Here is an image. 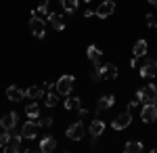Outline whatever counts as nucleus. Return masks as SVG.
I'll list each match as a JSON object with an SVG mask.
<instances>
[{"instance_id":"f257e3e1","label":"nucleus","mask_w":157,"mask_h":153,"mask_svg":"<svg viewBox=\"0 0 157 153\" xmlns=\"http://www.w3.org/2000/svg\"><path fill=\"white\" fill-rule=\"evenodd\" d=\"M29 29H32V34L36 36V38H44V34H46V23H44V19H42L40 15H32V19H29Z\"/></svg>"},{"instance_id":"f03ea898","label":"nucleus","mask_w":157,"mask_h":153,"mask_svg":"<svg viewBox=\"0 0 157 153\" xmlns=\"http://www.w3.org/2000/svg\"><path fill=\"white\" fill-rule=\"evenodd\" d=\"M155 99H157V86L155 84H147L145 88L138 90V101H143V103H155Z\"/></svg>"},{"instance_id":"7ed1b4c3","label":"nucleus","mask_w":157,"mask_h":153,"mask_svg":"<svg viewBox=\"0 0 157 153\" xmlns=\"http://www.w3.org/2000/svg\"><path fill=\"white\" fill-rule=\"evenodd\" d=\"M73 76H61L59 80H57V92L59 94H71V90H73Z\"/></svg>"},{"instance_id":"20e7f679","label":"nucleus","mask_w":157,"mask_h":153,"mask_svg":"<svg viewBox=\"0 0 157 153\" xmlns=\"http://www.w3.org/2000/svg\"><path fill=\"white\" fill-rule=\"evenodd\" d=\"M86 134V128L82 122H73L71 126L67 128V139H71V141H82Z\"/></svg>"},{"instance_id":"39448f33","label":"nucleus","mask_w":157,"mask_h":153,"mask_svg":"<svg viewBox=\"0 0 157 153\" xmlns=\"http://www.w3.org/2000/svg\"><path fill=\"white\" fill-rule=\"evenodd\" d=\"M140 120L147 122V124L155 122V120H157V107H155V103H145V107L140 109Z\"/></svg>"},{"instance_id":"423d86ee","label":"nucleus","mask_w":157,"mask_h":153,"mask_svg":"<svg viewBox=\"0 0 157 153\" xmlns=\"http://www.w3.org/2000/svg\"><path fill=\"white\" fill-rule=\"evenodd\" d=\"M130 124H132V113H130V111H124V113H120L117 118L111 122V126H113L115 130H126Z\"/></svg>"},{"instance_id":"0eeeda50","label":"nucleus","mask_w":157,"mask_h":153,"mask_svg":"<svg viewBox=\"0 0 157 153\" xmlns=\"http://www.w3.org/2000/svg\"><path fill=\"white\" fill-rule=\"evenodd\" d=\"M113 11H115V2H113V0H105V2L97 9V17L105 19V17H109V15H113Z\"/></svg>"},{"instance_id":"6e6552de","label":"nucleus","mask_w":157,"mask_h":153,"mask_svg":"<svg viewBox=\"0 0 157 153\" xmlns=\"http://www.w3.org/2000/svg\"><path fill=\"white\" fill-rule=\"evenodd\" d=\"M0 126H2V130H9L11 132L15 126H17V113H4L2 118H0Z\"/></svg>"},{"instance_id":"1a4fd4ad","label":"nucleus","mask_w":157,"mask_h":153,"mask_svg":"<svg viewBox=\"0 0 157 153\" xmlns=\"http://www.w3.org/2000/svg\"><path fill=\"white\" fill-rule=\"evenodd\" d=\"M140 76L143 78H155L157 76V61H145L140 67Z\"/></svg>"},{"instance_id":"9d476101","label":"nucleus","mask_w":157,"mask_h":153,"mask_svg":"<svg viewBox=\"0 0 157 153\" xmlns=\"http://www.w3.org/2000/svg\"><path fill=\"white\" fill-rule=\"evenodd\" d=\"M86 55H88V59L94 63V67H97V69H101V67H103V63H101V59H103V53H101L97 46H88Z\"/></svg>"},{"instance_id":"9b49d317","label":"nucleus","mask_w":157,"mask_h":153,"mask_svg":"<svg viewBox=\"0 0 157 153\" xmlns=\"http://www.w3.org/2000/svg\"><path fill=\"white\" fill-rule=\"evenodd\" d=\"M38 134V124L36 122H25L23 128H21V136L23 139H36Z\"/></svg>"},{"instance_id":"f8f14e48","label":"nucleus","mask_w":157,"mask_h":153,"mask_svg":"<svg viewBox=\"0 0 157 153\" xmlns=\"http://www.w3.org/2000/svg\"><path fill=\"white\" fill-rule=\"evenodd\" d=\"M57 149V139L55 136H44L42 141H40V151L42 153H50Z\"/></svg>"},{"instance_id":"ddd939ff","label":"nucleus","mask_w":157,"mask_h":153,"mask_svg":"<svg viewBox=\"0 0 157 153\" xmlns=\"http://www.w3.org/2000/svg\"><path fill=\"white\" fill-rule=\"evenodd\" d=\"M103 130H105V122H103V120H92V122H90V136H92V139H98V136H101V134H103Z\"/></svg>"},{"instance_id":"4468645a","label":"nucleus","mask_w":157,"mask_h":153,"mask_svg":"<svg viewBox=\"0 0 157 153\" xmlns=\"http://www.w3.org/2000/svg\"><path fill=\"white\" fill-rule=\"evenodd\" d=\"M48 23L57 29V32H63L65 29V21H63V17L57 15V13H48Z\"/></svg>"},{"instance_id":"2eb2a0df","label":"nucleus","mask_w":157,"mask_h":153,"mask_svg":"<svg viewBox=\"0 0 157 153\" xmlns=\"http://www.w3.org/2000/svg\"><path fill=\"white\" fill-rule=\"evenodd\" d=\"M115 103V96L113 94H105V96H101L97 103V111H105V109H109V107Z\"/></svg>"},{"instance_id":"dca6fc26","label":"nucleus","mask_w":157,"mask_h":153,"mask_svg":"<svg viewBox=\"0 0 157 153\" xmlns=\"http://www.w3.org/2000/svg\"><path fill=\"white\" fill-rule=\"evenodd\" d=\"M101 73H103V78H107V80H115V78H117V67H115L113 63H107V65L101 67Z\"/></svg>"},{"instance_id":"f3484780","label":"nucleus","mask_w":157,"mask_h":153,"mask_svg":"<svg viewBox=\"0 0 157 153\" xmlns=\"http://www.w3.org/2000/svg\"><path fill=\"white\" fill-rule=\"evenodd\" d=\"M6 151H21V134H11V141H9V145H6Z\"/></svg>"},{"instance_id":"a211bd4d","label":"nucleus","mask_w":157,"mask_h":153,"mask_svg":"<svg viewBox=\"0 0 157 153\" xmlns=\"http://www.w3.org/2000/svg\"><path fill=\"white\" fill-rule=\"evenodd\" d=\"M23 94L25 92H21L17 86H9V88H6V99H9V101H13V103L21 101V99H23Z\"/></svg>"},{"instance_id":"6ab92c4d","label":"nucleus","mask_w":157,"mask_h":153,"mask_svg":"<svg viewBox=\"0 0 157 153\" xmlns=\"http://www.w3.org/2000/svg\"><path fill=\"white\" fill-rule=\"evenodd\" d=\"M80 99L78 96H71V94H67V99H65V109H69V111H80Z\"/></svg>"},{"instance_id":"aec40b11","label":"nucleus","mask_w":157,"mask_h":153,"mask_svg":"<svg viewBox=\"0 0 157 153\" xmlns=\"http://www.w3.org/2000/svg\"><path fill=\"white\" fill-rule=\"evenodd\" d=\"M147 50H149V46H147V42L145 40H138L136 44H134V48H132V53H134V57H145L147 55Z\"/></svg>"},{"instance_id":"412c9836","label":"nucleus","mask_w":157,"mask_h":153,"mask_svg":"<svg viewBox=\"0 0 157 153\" xmlns=\"http://www.w3.org/2000/svg\"><path fill=\"white\" fill-rule=\"evenodd\" d=\"M124 151L126 153H140L143 151V143L140 141H130L124 145Z\"/></svg>"},{"instance_id":"4be33fe9","label":"nucleus","mask_w":157,"mask_h":153,"mask_svg":"<svg viewBox=\"0 0 157 153\" xmlns=\"http://www.w3.org/2000/svg\"><path fill=\"white\" fill-rule=\"evenodd\" d=\"M61 4H63L65 13H69V15H73L78 9V0H61Z\"/></svg>"},{"instance_id":"5701e85b","label":"nucleus","mask_w":157,"mask_h":153,"mask_svg":"<svg viewBox=\"0 0 157 153\" xmlns=\"http://www.w3.org/2000/svg\"><path fill=\"white\" fill-rule=\"evenodd\" d=\"M57 101H59V92H48L46 96H44L46 107H55V105H57Z\"/></svg>"},{"instance_id":"b1692460","label":"nucleus","mask_w":157,"mask_h":153,"mask_svg":"<svg viewBox=\"0 0 157 153\" xmlns=\"http://www.w3.org/2000/svg\"><path fill=\"white\" fill-rule=\"evenodd\" d=\"M25 113H27L29 118H38V116H40V107H38L36 103H32V105H27V109H25Z\"/></svg>"},{"instance_id":"393cba45","label":"nucleus","mask_w":157,"mask_h":153,"mask_svg":"<svg viewBox=\"0 0 157 153\" xmlns=\"http://www.w3.org/2000/svg\"><path fill=\"white\" fill-rule=\"evenodd\" d=\"M44 13H48V0H42L40 6L34 11V15H44Z\"/></svg>"},{"instance_id":"a878e982","label":"nucleus","mask_w":157,"mask_h":153,"mask_svg":"<svg viewBox=\"0 0 157 153\" xmlns=\"http://www.w3.org/2000/svg\"><path fill=\"white\" fill-rule=\"evenodd\" d=\"M27 96H32V99H38V96H42V90L38 88V86H32V88H27Z\"/></svg>"},{"instance_id":"bb28decb","label":"nucleus","mask_w":157,"mask_h":153,"mask_svg":"<svg viewBox=\"0 0 157 153\" xmlns=\"http://www.w3.org/2000/svg\"><path fill=\"white\" fill-rule=\"evenodd\" d=\"M9 141H11V134H9V130H4V134H0V147H2V149H6Z\"/></svg>"},{"instance_id":"cd10ccee","label":"nucleus","mask_w":157,"mask_h":153,"mask_svg":"<svg viewBox=\"0 0 157 153\" xmlns=\"http://www.w3.org/2000/svg\"><path fill=\"white\" fill-rule=\"evenodd\" d=\"M50 124H52V118H48V116L40 118V122H38V126H40V128H50Z\"/></svg>"},{"instance_id":"c85d7f7f","label":"nucleus","mask_w":157,"mask_h":153,"mask_svg":"<svg viewBox=\"0 0 157 153\" xmlns=\"http://www.w3.org/2000/svg\"><path fill=\"white\" fill-rule=\"evenodd\" d=\"M147 25H149V27L157 25V17H155V15H147Z\"/></svg>"},{"instance_id":"c756f323","label":"nucleus","mask_w":157,"mask_h":153,"mask_svg":"<svg viewBox=\"0 0 157 153\" xmlns=\"http://www.w3.org/2000/svg\"><path fill=\"white\" fill-rule=\"evenodd\" d=\"M84 15H86V17H92V15H97V11H90V9H88V11H86Z\"/></svg>"},{"instance_id":"7c9ffc66","label":"nucleus","mask_w":157,"mask_h":153,"mask_svg":"<svg viewBox=\"0 0 157 153\" xmlns=\"http://www.w3.org/2000/svg\"><path fill=\"white\" fill-rule=\"evenodd\" d=\"M147 2H149V4H157V0H147Z\"/></svg>"},{"instance_id":"2f4dec72","label":"nucleus","mask_w":157,"mask_h":153,"mask_svg":"<svg viewBox=\"0 0 157 153\" xmlns=\"http://www.w3.org/2000/svg\"><path fill=\"white\" fill-rule=\"evenodd\" d=\"M84 2H90V0H84Z\"/></svg>"}]
</instances>
